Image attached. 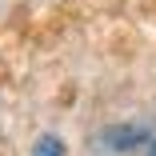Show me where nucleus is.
<instances>
[{"instance_id":"obj_3","label":"nucleus","mask_w":156,"mask_h":156,"mask_svg":"<svg viewBox=\"0 0 156 156\" xmlns=\"http://www.w3.org/2000/svg\"><path fill=\"white\" fill-rule=\"evenodd\" d=\"M148 156H156V136H152V140H148Z\"/></svg>"},{"instance_id":"obj_1","label":"nucleus","mask_w":156,"mask_h":156,"mask_svg":"<svg viewBox=\"0 0 156 156\" xmlns=\"http://www.w3.org/2000/svg\"><path fill=\"white\" fill-rule=\"evenodd\" d=\"M148 140H152V128H148V124H112V128L100 132V144L112 148V152H120V156L124 152H136Z\"/></svg>"},{"instance_id":"obj_2","label":"nucleus","mask_w":156,"mask_h":156,"mask_svg":"<svg viewBox=\"0 0 156 156\" xmlns=\"http://www.w3.org/2000/svg\"><path fill=\"white\" fill-rule=\"evenodd\" d=\"M32 156H68V148H64V140H60V136H40L36 144H32Z\"/></svg>"}]
</instances>
